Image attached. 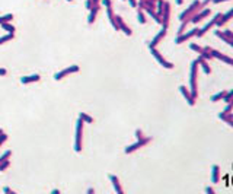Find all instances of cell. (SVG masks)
I'll use <instances>...</instances> for the list:
<instances>
[{
  "mask_svg": "<svg viewBox=\"0 0 233 194\" xmlns=\"http://www.w3.org/2000/svg\"><path fill=\"white\" fill-rule=\"evenodd\" d=\"M219 175H220V168L217 165H213V177H211V181L214 184L219 182Z\"/></svg>",
  "mask_w": 233,
  "mask_h": 194,
  "instance_id": "2e32d148",
  "label": "cell"
},
{
  "mask_svg": "<svg viewBox=\"0 0 233 194\" xmlns=\"http://www.w3.org/2000/svg\"><path fill=\"white\" fill-rule=\"evenodd\" d=\"M208 2H210V0H206V2H204V3H203V5H207V3H208Z\"/></svg>",
  "mask_w": 233,
  "mask_h": 194,
  "instance_id": "b9f144b4",
  "label": "cell"
},
{
  "mask_svg": "<svg viewBox=\"0 0 233 194\" xmlns=\"http://www.w3.org/2000/svg\"><path fill=\"white\" fill-rule=\"evenodd\" d=\"M230 16H232V10H229V12H227L226 15H223V16H220V18H221V19H219L217 20V22H216V25H223V23H226V22H229V20H230Z\"/></svg>",
  "mask_w": 233,
  "mask_h": 194,
  "instance_id": "4fadbf2b",
  "label": "cell"
},
{
  "mask_svg": "<svg viewBox=\"0 0 233 194\" xmlns=\"http://www.w3.org/2000/svg\"><path fill=\"white\" fill-rule=\"evenodd\" d=\"M150 50H152V54H153L154 57H156V59H157V61H159L160 64H162V66L163 67H166V69H172L173 67V64L172 63H169V61H166L165 60V59H163V57H162V56H160L159 53H157V51H156V50H154V48H150Z\"/></svg>",
  "mask_w": 233,
  "mask_h": 194,
  "instance_id": "52a82bcc",
  "label": "cell"
},
{
  "mask_svg": "<svg viewBox=\"0 0 233 194\" xmlns=\"http://www.w3.org/2000/svg\"><path fill=\"white\" fill-rule=\"evenodd\" d=\"M98 10H99V6H98V5H95L93 9H90V15H89V19H87L89 23H93V20H95V16H96V13H98Z\"/></svg>",
  "mask_w": 233,
  "mask_h": 194,
  "instance_id": "5bb4252c",
  "label": "cell"
},
{
  "mask_svg": "<svg viewBox=\"0 0 233 194\" xmlns=\"http://www.w3.org/2000/svg\"><path fill=\"white\" fill-rule=\"evenodd\" d=\"M7 72H6V69H0V76H5Z\"/></svg>",
  "mask_w": 233,
  "mask_h": 194,
  "instance_id": "74e56055",
  "label": "cell"
},
{
  "mask_svg": "<svg viewBox=\"0 0 233 194\" xmlns=\"http://www.w3.org/2000/svg\"><path fill=\"white\" fill-rule=\"evenodd\" d=\"M76 72H79V66L74 64V66H70V67H67V69H64V70L58 72V73H55L54 74V79L55 81H60L64 76H67V74H70V73H76Z\"/></svg>",
  "mask_w": 233,
  "mask_h": 194,
  "instance_id": "3957f363",
  "label": "cell"
},
{
  "mask_svg": "<svg viewBox=\"0 0 233 194\" xmlns=\"http://www.w3.org/2000/svg\"><path fill=\"white\" fill-rule=\"evenodd\" d=\"M139 20L141 22V23H144V22H146V19H144V15L141 13V12H139Z\"/></svg>",
  "mask_w": 233,
  "mask_h": 194,
  "instance_id": "1f68e13d",
  "label": "cell"
},
{
  "mask_svg": "<svg viewBox=\"0 0 233 194\" xmlns=\"http://www.w3.org/2000/svg\"><path fill=\"white\" fill-rule=\"evenodd\" d=\"M200 6H201V3H200V2H198V0H195V2H194L192 5H191V7H189L188 10H185V12H182V13H181L179 19L182 20V22H184V20H185V18H186V16H188V15H191V13H192V12H194V10L200 9Z\"/></svg>",
  "mask_w": 233,
  "mask_h": 194,
  "instance_id": "8992f818",
  "label": "cell"
},
{
  "mask_svg": "<svg viewBox=\"0 0 233 194\" xmlns=\"http://www.w3.org/2000/svg\"><path fill=\"white\" fill-rule=\"evenodd\" d=\"M176 3H178V5H182V0H176Z\"/></svg>",
  "mask_w": 233,
  "mask_h": 194,
  "instance_id": "60d3db41",
  "label": "cell"
},
{
  "mask_svg": "<svg viewBox=\"0 0 233 194\" xmlns=\"http://www.w3.org/2000/svg\"><path fill=\"white\" fill-rule=\"evenodd\" d=\"M216 35H217V37H220L221 40H224V41L227 42V44H229V45H232V44H233V42H232V38L226 37V35H224L223 32H220V31H216Z\"/></svg>",
  "mask_w": 233,
  "mask_h": 194,
  "instance_id": "ffe728a7",
  "label": "cell"
},
{
  "mask_svg": "<svg viewBox=\"0 0 233 194\" xmlns=\"http://www.w3.org/2000/svg\"><path fill=\"white\" fill-rule=\"evenodd\" d=\"M102 3H104L107 7H111V0H102Z\"/></svg>",
  "mask_w": 233,
  "mask_h": 194,
  "instance_id": "836d02e7",
  "label": "cell"
},
{
  "mask_svg": "<svg viewBox=\"0 0 233 194\" xmlns=\"http://www.w3.org/2000/svg\"><path fill=\"white\" fill-rule=\"evenodd\" d=\"M191 50L197 51V53H201V51H203V48L198 47V45H195V44H191Z\"/></svg>",
  "mask_w": 233,
  "mask_h": 194,
  "instance_id": "f546056e",
  "label": "cell"
},
{
  "mask_svg": "<svg viewBox=\"0 0 233 194\" xmlns=\"http://www.w3.org/2000/svg\"><path fill=\"white\" fill-rule=\"evenodd\" d=\"M0 27L3 28V29H6L9 34H15V27L13 25H10L9 22H6V23H0Z\"/></svg>",
  "mask_w": 233,
  "mask_h": 194,
  "instance_id": "d6986e66",
  "label": "cell"
},
{
  "mask_svg": "<svg viewBox=\"0 0 233 194\" xmlns=\"http://www.w3.org/2000/svg\"><path fill=\"white\" fill-rule=\"evenodd\" d=\"M220 16H221V13H217V15H216V16H214V18H213V19H211V20H210V22H208V23H207L206 27L203 28V29H200V31L197 29V32H195V35H197V37H203V35H204V34H206L207 31L210 29V28L216 25V22H217V20L220 19Z\"/></svg>",
  "mask_w": 233,
  "mask_h": 194,
  "instance_id": "277c9868",
  "label": "cell"
},
{
  "mask_svg": "<svg viewBox=\"0 0 233 194\" xmlns=\"http://www.w3.org/2000/svg\"><path fill=\"white\" fill-rule=\"evenodd\" d=\"M109 180L112 181L115 191H117L118 194H122V188H121V185H120V180H118V178H117L115 175H109Z\"/></svg>",
  "mask_w": 233,
  "mask_h": 194,
  "instance_id": "8fae6325",
  "label": "cell"
},
{
  "mask_svg": "<svg viewBox=\"0 0 233 194\" xmlns=\"http://www.w3.org/2000/svg\"><path fill=\"white\" fill-rule=\"evenodd\" d=\"M128 3H130V5H131V6H133V7H136V6H137L136 0H128Z\"/></svg>",
  "mask_w": 233,
  "mask_h": 194,
  "instance_id": "8d00e7d4",
  "label": "cell"
},
{
  "mask_svg": "<svg viewBox=\"0 0 233 194\" xmlns=\"http://www.w3.org/2000/svg\"><path fill=\"white\" fill-rule=\"evenodd\" d=\"M13 19V15L12 13H7L5 16H0V23H6V22H10Z\"/></svg>",
  "mask_w": 233,
  "mask_h": 194,
  "instance_id": "44dd1931",
  "label": "cell"
},
{
  "mask_svg": "<svg viewBox=\"0 0 233 194\" xmlns=\"http://www.w3.org/2000/svg\"><path fill=\"white\" fill-rule=\"evenodd\" d=\"M136 136H137V139H143V133H141V130H137V131H136Z\"/></svg>",
  "mask_w": 233,
  "mask_h": 194,
  "instance_id": "d6a6232c",
  "label": "cell"
},
{
  "mask_svg": "<svg viewBox=\"0 0 233 194\" xmlns=\"http://www.w3.org/2000/svg\"><path fill=\"white\" fill-rule=\"evenodd\" d=\"M79 118H80V120H82V121H86V123H92V121H93V118H92V117H89V115H87L86 113H80Z\"/></svg>",
  "mask_w": 233,
  "mask_h": 194,
  "instance_id": "7402d4cb",
  "label": "cell"
},
{
  "mask_svg": "<svg viewBox=\"0 0 233 194\" xmlns=\"http://www.w3.org/2000/svg\"><path fill=\"white\" fill-rule=\"evenodd\" d=\"M179 91H181V92H182V95H184V96H185V98H186V101H188V104H189V105L192 107L194 104H195V99H194L192 96L189 95V92L186 91V88H185V86H181V88H179Z\"/></svg>",
  "mask_w": 233,
  "mask_h": 194,
  "instance_id": "30bf717a",
  "label": "cell"
},
{
  "mask_svg": "<svg viewBox=\"0 0 233 194\" xmlns=\"http://www.w3.org/2000/svg\"><path fill=\"white\" fill-rule=\"evenodd\" d=\"M206 191H207V193H210V194H213V193H214V190H213V188H210V187H207V188H206Z\"/></svg>",
  "mask_w": 233,
  "mask_h": 194,
  "instance_id": "f35d334b",
  "label": "cell"
},
{
  "mask_svg": "<svg viewBox=\"0 0 233 194\" xmlns=\"http://www.w3.org/2000/svg\"><path fill=\"white\" fill-rule=\"evenodd\" d=\"M2 133H3V130H2V128H0V134H2Z\"/></svg>",
  "mask_w": 233,
  "mask_h": 194,
  "instance_id": "7bdbcfd3",
  "label": "cell"
},
{
  "mask_svg": "<svg viewBox=\"0 0 233 194\" xmlns=\"http://www.w3.org/2000/svg\"><path fill=\"white\" fill-rule=\"evenodd\" d=\"M232 111V102H229V105H227L226 108H224V111H223V114H229Z\"/></svg>",
  "mask_w": 233,
  "mask_h": 194,
  "instance_id": "4dcf8cb0",
  "label": "cell"
},
{
  "mask_svg": "<svg viewBox=\"0 0 233 194\" xmlns=\"http://www.w3.org/2000/svg\"><path fill=\"white\" fill-rule=\"evenodd\" d=\"M232 92H229V94H226L224 95V96H223V101H224V102H227V104H229V102H232Z\"/></svg>",
  "mask_w": 233,
  "mask_h": 194,
  "instance_id": "83f0119b",
  "label": "cell"
},
{
  "mask_svg": "<svg viewBox=\"0 0 233 194\" xmlns=\"http://www.w3.org/2000/svg\"><path fill=\"white\" fill-rule=\"evenodd\" d=\"M165 35H166V27H163V29H162V31H160V32L157 34L156 37H154V40L152 41L150 44H149V47H150V48H154L156 45H157V44H159V41L162 40V38H163Z\"/></svg>",
  "mask_w": 233,
  "mask_h": 194,
  "instance_id": "ba28073f",
  "label": "cell"
},
{
  "mask_svg": "<svg viewBox=\"0 0 233 194\" xmlns=\"http://www.w3.org/2000/svg\"><path fill=\"white\" fill-rule=\"evenodd\" d=\"M86 7L89 9V10L92 9V0H87V2H86Z\"/></svg>",
  "mask_w": 233,
  "mask_h": 194,
  "instance_id": "d590c367",
  "label": "cell"
},
{
  "mask_svg": "<svg viewBox=\"0 0 233 194\" xmlns=\"http://www.w3.org/2000/svg\"><path fill=\"white\" fill-rule=\"evenodd\" d=\"M207 15H210V9H206V10H203L200 15H195V16L192 18V22H194V23H197L198 20H201L203 18H204V16H207Z\"/></svg>",
  "mask_w": 233,
  "mask_h": 194,
  "instance_id": "9a60e30c",
  "label": "cell"
},
{
  "mask_svg": "<svg viewBox=\"0 0 233 194\" xmlns=\"http://www.w3.org/2000/svg\"><path fill=\"white\" fill-rule=\"evenodd\" d=\"M40 79H41L40 74H32V76H25V77H22L20 82H22V83H32V82H38Z\"/></svg>",
  "mask_w": 233,
  "mask_h": 194,
  "instance_id": "7c38bea8",
  "label": "cell"
},
{
  "mask_svg": "<svg viewBox=\"0 0 233 194\" xmlns=\"http://www.w3.org/2000/svg\"><path fill=\"white\" fill-rule=\"evenodd\" d=\"M195 32H197V29H192V31H189L188 34H184V35H181V37H178L176 40H175V44H182L184 41L189 40L191 37H194L195 35Z\"/></svg>",
  "mask_w": 233,
  "mask_h": 194,
  "instance_id": "9c48e42d",
  "label": "cell"
},
{
  "mask_svg": "<svg viewBox=\"0 0 233 194\" xmlns=\"http://www.w3.org/2000/svg\"><path fill=\"white\" fill-rule=\"evenodd\" d=\"M9 165H10V162H9V159H6V161H3L2 163H0V171H5V169H7L9 168Z\"/></svg>",
  "mask_w": 233,
  "mask_h": 194,
  "instance_id": "484cf974",
  "label": "cell"
},
{
  "mask_svg": "<svg viewBox=\"0 0 233 194\" xmlns=\"http://www.w3.org/2000/svg\"><path fill=\"white\" fill-rule=\"evenodd\" d=\"M69 2H72V0H69Z\"/></svg>",
  "mask_w": 233,
  "mask_h": 194,
  "instance_id": "ee69618b",
  "label": "cell"
},
{
  "mask_svg": "<svg viewBox=\"0 0 233 194\" xmlns=\"http://www.w3.org/2000/svg\"><path fill=\"white\" fill-rule=\"evenodd\" d=\"M120 29H122V31H124L127 35H131V29H130V28H127L125 25H124V22H122V23L120 25Z\"/></svg>",
  "mask_w": 233,
  "mask_h": 194,
  "instance_id": "4316f807",
  "label": "cell"
},
{
  "mask_svg": "<svg viewBox=\"0 0 233 194\" xmlns=\"http://www.w3.org/2000/svg\"><path fill=\"white\" fill-rule=\"evenodd\" d=\"M169 12H171V9H169V3H165V15H163V27H166V25H168V20H169Z\"/></svg>",
  "mask_w": 233,
  "mask_h": 194,
  "instance_id": "e0dca14e",
  "label": "cell"
},
{
  "mask_svg": "<svg viewBox=\"0 0 233 194\" xmlns=\"http://www.w3.org/2000/svg\"><path fill=\"white\" fill-rule=\"evenodd\" d=\"M214 3H220V2H226V0H213Z\"/></svg>",
  "mask_w": 233,
  "mask_h": 194,
  "instance_id": "ab89813d",
  "label": "cell"
},
{
  "mask_svg": "<svg viewBox=\"0 0 233 194\" xmlns=\"http://www.w3.org/2000/svg\"><path fill=\"white\" fill-rule=\"evenodd\" d=\"M3 191H5V193H12V194L15 193L13 190H12V188H9V187H5V188H3Z\"/></svg>",
  "mask_w": 233,
  "mask_h": 194,
  "instance_id": "e575fe53",
  "label": "cell"
},
{
  "mask_svg": "<svg viewBox=\"0 0 233 194\" xmlns=\"http://www.w3.org/2000/svg\"><path fill=\"white\" fill-rule=\"evenodd\" d=\"M152 140V137H147V139H140L137 143H134V145H131V146L125 147V153H131V152H134V150H137L139 147L144 146L146 143H149V142Z\"/></svg>",
  "mask_w": 233,
  "mask_h": 194,
  "instance_id": "5b68a950",
  "label": "cell"
},
{
  "mask_svg": "<svg viewBox=\"0 0 233 194\" xmlns=\"http://www.w3.org/2000/svg\"><path fill=\"white\" fill-rule=\"evenodd\" d=\"M224 95H226V92H223V91H221V92H219V94H216L214 96H211V102H217L219 99H223V96H224Z\"/></svg>",
  "mask_w": 233,
  "mask_h": 194,
  "instance_id": "603a6c76",
  "label": "cell"
},
{
  "mask_svg": "<svg viewBox=\"0 0 233 194\" xmlns=\"http://www.w3.org/2000/svg\"><path fill=\"white\" fill-rule=\"evenodd\" d=\"M197 64H198V61L195 60L191 67V92H192L191 96L194 99L197 98Z\"/></svg>",
  "mask_w": 233,
  "mask_h": 194,
  "instance_id": "6da1fadb",
  "label": "cell"
},
{
  "mask_svg": "<svg viewBox=\"0 0 233 194\" xmlns=\"http://www.w3.org/2000/svg\"><path fill=\"white\" fill-rule=\"evenodd\" d=\"M198 63H201V67H203V70H204V73L206 74H210V72H211V70H210V67H208V64H207L206 61H204V59H201V57H198Z\"/></svg>",
  "mask_w": 233,
  "mask_h": 194,
  "instance_id": "ac0fdd59",
  "label": "cell"
},
{
  "mask_svg": "<svg viewBox=\"0 0 233 194\" xmlns=\"http://www.w3.org/2000/svg\"><path fill=\"white\" fill-rule=\"evenodd\" d=\"M10 40H13V34H7V35H5V37H0V45H2L3 42L10 41Z\"/></svg>",
  "mask_w": 233,
  "mask_h": 194,
  "instance_id": "cb8c5ba5",
  "label": "cell"
},
{
  "mask_svg": "<svg viewBox=\"0 0 233 194\" xmlns=\"http://www.w3.org/2000/svg\"><path fill=\"white\" fill-rule=\"evenodd\" d=\"M162 13H163V0H159L157 2V16H162Z\"/></svg>",
  "mask_w": 233,
  "mask_h": 194,
  "instance_id": "d4e9b609",
  "label": "cell"
},
{
  "mask_svg": "<svg viewBox=\"0 0 233 194\" xmlns=\"http://www.w3.org/2000/svg\"><path fill=\"white\" fill-rule=\"evenodd\" d=\"M82 130H83V121L79 118L77 126H76V145H74V150L76 152L82 150Z\"/></svg>",
  "mask_w": 233,
  "mask_h": 194,
  "instance_id": "7a4b0ae2",
  "label": "cell"
},
{
  "mask_svg": "<svg viewBox=\"0 0 233 194\" xmlns=\"http://www.w3.org/2000/svg\"><path fill=\"white\" fill-rule=\"evenodd\" d=\"M6 140H7V134L2 133V134H0V146H2V145H3Z\"/></svg>",
  "mask_w": 233,
  "mask_h": 194,
  "instance_id": "f1b7e54d",
  "label": "cell"
}]
</instances>
